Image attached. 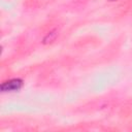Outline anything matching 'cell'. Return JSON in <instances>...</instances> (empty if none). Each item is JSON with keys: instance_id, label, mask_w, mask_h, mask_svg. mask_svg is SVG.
<instances>
[{"instance_id": "obj_1", "label": "cell", "mask_w": 132, "mask_h": 132, "mask_svg": "<svg viewBox=\"0 0 132 132\" xmlns=\"http://www.w3.org/2000/svg\"><path fill=\"white\" fill-rule=\"evenodd\" d=\"M23 85V81L19 78H13L7 81H4L1 85V90L3 92H13V91H18L21 89Z\"/></svg>"}, {"instance_id": "obj_2", "label": "cell", "mask_w": 132, "mask_h": 132, "mask_svg": "<svg viewBox=\"0 0 132 132\" xmlns=\"http://www.w3.org/2000/svg\"><path fill=\"white\" fill-rule=\"evenodd\" d=\"M111 1H113V0H111Z\"/></svg>"}]
</instances>
